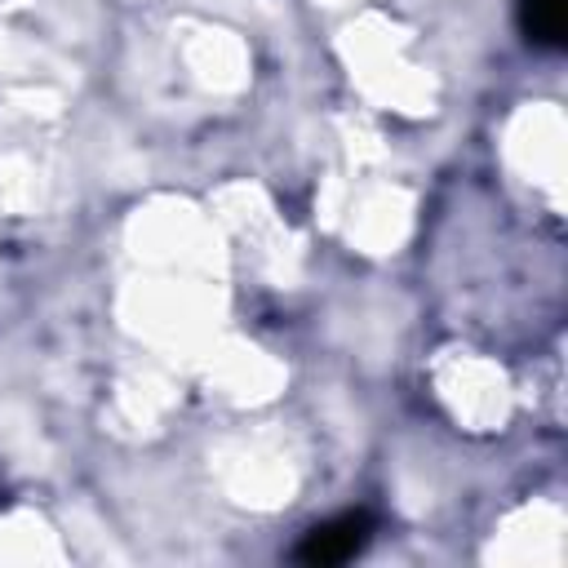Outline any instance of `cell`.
I'll list each match as a JSON object with an SVG mask.
<instances>
[{"instance_id": "1", "label": "cell", "mask_w": 568, "mask_h": 568, "mask_svg": "<svg viewBox=\"0 0 568 568\" xmlns=\"http://www.w3.org/2000/svg\"><path fill=\"white\" fill-rule=\"evenodd\" d=\"M364 546V519H342V524H324L306 537V546L297 550V559L306 564H337V559H351L355 550Z\"/></svg>"}]
</instances>
